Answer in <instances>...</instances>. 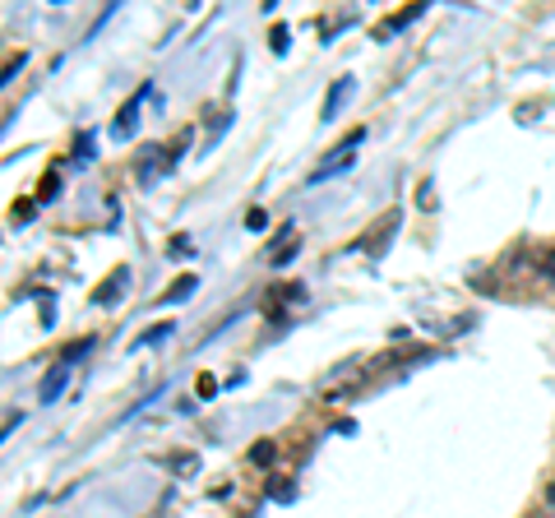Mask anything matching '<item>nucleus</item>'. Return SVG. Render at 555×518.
Wrapping results in <instances>:
<instances>
[{
    "mask_svg": "<svg viewBox=\"0 0 555 518\" xmlns=\"http://www.w3.org/2000/svg\"><path fill=\"white\" fill-rule=\"evenodd\" d=\"M357 144H361V130H352V134H347L343 144H334V148H328V158H324L315 171H310V185H315V181H328V177H338V171H343L347 163L357 158Z\"/></svg>",
    "mask_w": 555,
    "mask_h": 518,
    "instance_id": "f257e3e1",
    "label": "nucleus"
},
{
    "mask_svg": "<svg viewBox=\"0 0 555 518\" xmlns=\"http://www.w3.org/2000/svg\"><path fill=\"white\" fill-rule=\"evenodd\" d=\"M546 500H551V505H555V481H551V491H546Z\"/></svg>",
    "mask_w": 555,
    "mask_h": 518,
    "instance_id": "6e6552de",
    "label": "nucleus"
},
{
    "mask_svg": "<svg viewBox=\"0 0 555 518\" xmlns=\"http://www.w3.org/2000/svg\"><path fill=\"white\" fill-rule=\"evenodd\" d=\"M190 292H195V279L185 273V279H177V287L167 292V301H181V297H190Z\"/></svg>",
    "mask_w": 555,
    "mask_h": 518,
    "instance_id": "423d86ee",
    "label": "nucleus"
},
{
    "mask_svg": "<svg viewBox=\"0 0 555 518\" xmlns=\"http://www.w3.org/2000/svg\"><path fill=\"white\" fill-rule=\"evenodd\" d=\"M126 287H130V269H116L112 279L98 287V306H116V297H120Z\"/></svg>",
    "mask_w": 555,
    "mask_h": 518,
    "instance_id": "f03ea898",
    "label": "nucleus"
},
{
    "mask_svg": "<svg viewBox=\"0 0 555 518\" xmlns=\"http://www.w3.org/2000/svg\"><path fill=\"white\" fill-rule=\"evenodd\" d=\"M347 93H352V79H338L334 89H328V98H324V120H328V116H338V107L347 102Z\"/></svg>",
    "mask_w": 555,
    "mask_h": 518,
    "instance_id": "7ed1b4c3",
    "label": "nucleus"
},
{
    "mask_svg": "<svg viewBox=\"0 0 555 518\" xmlns=\"http://www.w3.org/2000/svg\"><path fill=\"white\" fill-rule=\"evenodd\" d=\"M134 120H139V102H130V107L120 112V120H116V134H130V130H134Z\"/></svg>",
    "mask_w": 555,
    "mask_h": 518,
    "instance_id": "39448f33",
    "label": "nucleus"
},
{
    "mask_svg": "<svg viewBox=\"0 0 555 518\" xmlns=\"http://www.w3.org/2000/svg\"><path fill=\"white\" fill-rule=\"evenodd\" d=\"M167 334H171V324H158V329L144 334V342H158V338H167Z\"/></svg>",
    "mask_w": 555,
    "mask_h": 518,
    "instance_id": "0eeeda50",
    "label": "nucleus"
},
{
    "mask_svg": "<svg viewBox=\"0 0 555 518\" xmlns=\"http://www.w3.org/2000/svg\"><path fill=\"white\" fill-rule=\"evenodd\" d=\"M61 389H65V366H56V371L47 375V385H42V403H51V399H56Z\"/></svg>",
    "mask_w": 555,
    "mask_h": 518,
    "instance_id": "20e7f679",
    "label": "nucleus"
}]
</instances>
